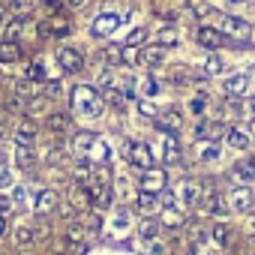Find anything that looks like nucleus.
I'll list each match as a JSON object with an SVG mask.
<instances>
[{
	"instance_id": "1",
	"label": "nucleus",
	"mask_w": 255,
	"mask_h": 255,
	"mask_svg": "<svg viewBox=\"0 0 255 255\" xmlns=\"http://www.w3.org/2000/svg\"><path fill=\"white\" fill-rule=\"evenodd\" d=\"M72 102H75V108L84 111V114H99V108H102V105H99L102 99H99V93H96L93 87H75V90H72Z\"/></svg>"
},
{
	"instance_id": "2",
	"label": "nucleus",
	"mask_w": 255,
	"mask_h": 255,
	"mask_svg": "<svg viewBox=\"0 0 255 255\" xmlns=\"http://www.w3.org/2000/svg\"><path fill=\"white\" fill-rule=\"evenodd\" d=\"M126 159H129L132 165H138V168H153V156H150V147L147 144H141V141H129L126 144Z\"/></svg>"
},
{
	"instance_id": "3",
	"label": "nucleus",
	"mask_w": 255,
	"mask_h": 255,
	"mask_svg": "<svg viewBox=\"0 0 255 255\" xmlns=\"http://www.w3.org/2000/svg\"><path fill=\"white\" fill-rule=\"evenodd\" d=\"M57 60H60L63 72H81V66H84V54H81V48H75V45H63V48L57 51Z\"/></svg>"
},
{
	"instance_id": "4",
	"label": "nucleus",
	"mask_w": 255,
	"mask_h": 255,
	"mask_svg": "<svg viewBox=\"0 0 255 255\" xmlns=\"http://www.w3.org/2000/svg\"><path fill=\"white\" fill-rule=\"evenodd\" d=\"M39 30H42V36H66L72 30V24H69L66 15H48V21Z\"/></svg>"
},
{
	"instance_id": "5",
	"label": "nucleus",
	"mask_w": 255,
	"mask_h": 255,
	"mask_svg": "<svg viewBox=\"0 0 255 255\" xmlns=\"http://www.w3.org/2000/svg\"><path fill=\"white\" fill-rule=\"evenodd\" d=\"M195 39H198V45H204V48H219V45H225V33H222L219 27H198Z\"/></svg>"
},
{
	"instance_id": "6",
	"label": "nucleus",
	"mask_w": 255,
	"mask_h": 255,
	"mask_svg": "<svg viewBox=\"0 0 255 255\" xmlns=\"http://www.w3.org/2000/svg\"><path fill=\"white\" fill-rule=\"evenodd\" d=\"M141 189H144V192L159 195V192L165 189V174H162L159 168H147V171H144V177H141Z\"/></svg>"
},
{
	"instance_id": "7",
	"label": "nucleus",
	"mask_w": 255,
	"mask_h": 255,
	"mask_svg": "<svg viewBox=\"0 0 255 255\" xmlns=\"http://www.w3.org/2000/svg\"><path fill=\"white\" fill-rule=\"evenodd\" d=\"M90 192H93V207H96V210L111 207V201H114L111 183H93V186H90Z\"/></svg>"
},
{
	"instance_id": "8",
	"label": "nucleus",
	"mask_w": 255,
	"mask_h": 255,
	"mask_svg": "<svg viewBox=\"0 0 255 255\" xmlns=\"http://www.w3.org/2000/svg\"><path fill=\"white\" fill-rule=\"evenodd\" d=\"M219 30L222 33H231V36H246L249 33V24L240 21V18H234V15H225V18H219Z\"/></svg>"
},
{
	"instance_id": "9",
	"label": "nucleus",
	"mask_w": 255,
	"mask_h": 255,
	"mask_svg": "<svg viewBox=\"0 0 255 255\" xmlns=\"http://www.w3.org/2000/svg\"><path fill=\"white\" fill-rule=\"evenodd\" d=\"M45 126H48V132H66L69 129V114L66 111H51V114H45Z\"/></svg>"
},
{
	"instance_id": "10",
	"label": "nucleus",
	"mask_w": 255,
	"mask_h": 255,
	"mask_svg": "<svg viewBox=\"0 0 255 255\" xmlns=\"http://www.w3.org/2000/svg\"><path fill=\"white\" fill-rule=\"evenodd\" d=\"M117 24H120V18L111 15V12H105V15H99V18L93 21V36H108Z\"/></svg>"
},
{
	"instance_id": "11",
	"label": "nucleus",
	"mask_w": 255,
	"mask_h": 255,
	"mask_svg": "<svg viewBox=\"0 0 255 255\" xmlns=\"http://www.w3.org/2000/svg\"><path fill=\"white\" fill-rule=\"evenodd\" d=\"M231 207L240 210V213H246V210L252 207V192H249V189H234V192H231Z\"/></svg>"
},
{
	"instance_id": "12",
	"label": "nucleus",
	"mask_w": 255,
	"mask_h": 255,
	"mask_svg": "<svg viewBox=\"0 0 255 255\" xmlns=\"http://www.w3.org/2000/svg\"><path fill=\"white\" fill-rule=\"evenodd\" d=\"M54 204H57V195H54L51 189H42V192L36 195V213H39V216H45L48 210H54Z\"/></svg>"
},
{
	"instance_id": "13",
	"label": "nucleus",
	"mask_w": 255,
	"mask_h": 255,
	"mask_svg": "<svg viewBox=\"0 0 255 255\" xmlns=\"http://www.w3.org/2000/svg\"><path fill=\"white\" fill-rule=\"evenodd\" d=\"M33 243H36V231H33L30 225L15 228V246H18V249H30Z\"/></svg>"
},
{
	"instance_id": "14",
	"label": "nucleus",
	"mask_w": 255,
	"mask_h": 255,
	"mask_svg": "<svg viewBox=\"0 0 255 255\" xmlns=\"http://www.w3.org/2000/svg\"><path fill=\"white\" fill-rule=\"evenodd\" d=\"M33 135H36V126H33L30 120H21V123H18V132H15V138H18V144H21V147H30V141H33Z\"/></svg>"
},
{
	"instance_id": "15",
	"label": "nucleus",
	"mask_w": 255,
	"mask_h": 255,
	"mask_svg": "<svg viewBox=\"0 0 255 255\" xmlns=\"http://www.w3.org/2000/svg\"><path fill=\"white\" fill-rule=\"evenodd\" d=\"M21 57L18 42H0V63H15Z\"/></svg>"
},
{
	"instance_id": "16",
	"label": "nucleus",
	"mask_w": 255,
	"mask_h": 255,
	"mask_svg": "<svg viewBox=\"0 0 255 255\" xmlns=\"http://www.w3.org/2000/svg\"><path fill=\"white\" fill-rule=\"evenodd\" d=\"M234 177H237V180H252V177H255V156L237 162V165H234Z\"/></svg>"
},
{
	"instance_id": "17",
	"label": "nucleus",
	"mask_w": 255,
	"mask_h": 255,
	"mask_svg": "<svg viewBox=\"0 0 255 255\" xmlns=\"http://www.w3.org/2000/svg\"><path fill=\"white\" fill-rule=\"evenodd\" d=\"M219 132H222V123H207L204 120V123L195 126V138H216Z\"/></svg>"
},
{
	"instance_id": "18",
	"label": "nucleus",
	"mask_w": 255,
	"mask_h": 255,
	"mask_svg": "<svg viewBox=\"0 0 255 255\" xmlns=\"http://www.w3.org/2000/svg\"><path fill=\"white\" fill-rule=\"evenodd\" d=\"M138 210H144V213H156V210H159V198H156L153 192H141V195H138Z\"/></svg>"
},
{
	"instance_id": "19",
	"label": "nucleus",
	"mask_w": 255,
	"mask_h": 255,
	"mask_svg": "<svg viewBox=\"0 0 255 255\" xmlns=\"http://www.w3.org/2000/svg\"><path fill=\"white\" fill-rule=\"evenodd\" d=\"M246 84H249L246 75H231V78H225V93H243Z\"/></svg>"
},
{
	"instance_id": "20",
	"label": "nucleus",
	"mask_w": 255,
	"mask_h": 255,
	"mask_svg": "<svg viewBox=\"0 0 255 255\" xmlns=\"http://www.w3.org/2000/svg\"><path fill=\"white\" fill-rule=\"evenodd\" d=\"M228 144H231L234 150H246V147H249V135L240 132V129H228Z\"/></svg>"
},
{
	"instance_id": "21",
	"label": "nucleus",
	"mask_w": 255,
	"mask_h": 255,
	"mask_svg": "<svg viewBox=\"0 0 255 255\" xmlns=\"http://www.w3.org/2000/svg\"><path fill=\"white\" fill-rule=\"evenodd\" d=\"M183 201L192 207V204H201V186L198 183H183Z\"/></svg>"
},
{
	"instance_id": "22",
	"label": "nucleus",
	"mask_w": 255,
	"mask_h": 255,
	"mask_svg": "<svg viewBox=\"0 0 255 255\" xmlns=\"http://www.w3.org/2000/svg\"><path fill=\"white\" fill-rule=\"evenodd\" d=\"M138 231H141V237H144V240H153V237L159 234V222H156V219H141Z\"/></svg>"
},
{
	"instance_id": "23",
	"label": "nucleus",
	"mask_w": 255,
	"mask_h": 255,
	"mask_svg": "<svg viewBox=\"0 0 255 255\" xmlns=\"http://www.w3.org/2000/svg\"><path fill=\"white\" fill-rule=\"evenodd\" d=\"M24 78H30V81H45L42 63H24Z\"/></svg>"
},
{
	"instance_id": "24",
	"label": "nucleus",
	"mask_w": 255,
	"mask_h": 255,
	"mask_svg": "<svg viewBox=\"0 0 255 255\" xmlns=\"http://www.w3.org/2000/svg\"><path fill=\"white\" fill-rule=\"evenodd\" d=\"M144 66H159L162 63V51L159 48H150V51H141V57H138Z\"/></svg>"
},
{
	"instance_id": "25",
	"label": "nucleus",
	"mask_w": 255,
	"mask_h": 255,
	"mask_svg": "<svg viewBox=\"0 0 255 255\" xmlns=\"http://www.w3.org/2000/svg\"><path fill=\"white\" fill-rule=\"evenodd\" d=\"M93 141H96V138H93V135H90V132H78V135H75V138H72V147H75V150H78V153H81V150H87V147H90V144H93Z\"/></svg>"
},
{
	"instance_id": "26",
	"label": "nucleus",
	"mask_w": 255,
	"mask_h": 255,
	"mask_svg": "<svg viewBox=\"0 0 255 255\" xmlns=\"http://www.w3.org/2000/svg\"><path fill=\"white\" fill-rule=\"evenodd\" d=\"M141 42H147V30H144V27H138V30H132L129 36H126V48H135V45H141Z\"/></svg>"
},
{
	"instance_id": "27",
	"label": "nucleus",
	"mask_w": 255,
	"mask_h": 255,
	"mask_svg": "<svg viewBox=\"0 0 255 255\" xmlns=\"http://www.w3.org/2000/svg\"><path fill=\"white\" fill-rule=\"evenodd\" d=\"M177 159H180V147L174 138H168L165 141V162H177Z\"/></svg>"
},
{
	"instance_id": "28",
	"label": "nucleus",
	"mask_w": 255,
	"mask_h": 255,
	"mask_svg": "<svg viewBox=\"0 0 255 255\" xmlns=\"http://www.w3.org/2000/svg\"><path fill=\"white\" fill-rule=\"evenodd\" d=\"M213 240H216L219 246H222V243H228V225H222V222H219V225H213Z\"/></svg>"
},
{
	"instance_id": "29",
	"label": "nucleus",
	"mask_w": 255,
	"mask_h": 255,
	"mask_svg": "<svg viewBox=\"0 0 255 255\" xmlns=\"http://www.w3.org/2000/svg\"><path fill=\"white\" fill-rule=\"evenodd\" d=\"M60 6H63L60 0H42V9H45L48 15H60Z\"/></svg>"
},
{
	"instance_id": "30",
	"label": "nucleus",
	"mask_w": 255,
	"mask_h": 255,
	"mask_svg": "<svg viewBox=\"0 0 255 255\" xmlns=\"http://www.w3.org/2000/svg\"><path fill=\"white\" fill-rule=\"evenodd\" d=\"M216 156H219V144L213 141V144H207V147H204V153H201V159H204V162H210V159H216Z\"/></svg>"
},
{
	"instance_id": "31",
	"label": "nucleus",
	"mask_w": 255,
	"mask_h": 255,
	"mask_svg": "<svg viewBox=\"0 0 255 255\" xmlns=\"http://www.w3.org/2000/svg\"><path fill=\"white\" fill-rule=\"evenodd\" d=\"M18 165H33V150L30 147H21L18 150Z\"/></svg>"
},
{
	"instance_id": "32",
	"label": "nucleus",
	"mask_w": 255,
	"mask_h": 255,
	"mask_svg": "<svg viewBox=\"0 0 255 255\" xmlns=\"http://www.w3.org/2000/svg\"><path fill=\"white\" fill-rule=\"evenodd\" d=\"M15 93L18 96H30L33 93V84L30 81H15Z\"/></svg>"
},
{
	"instance_id": "33",
	"label": "nucleus",
	"mask_w": 255,
	"mask_h": 255,
	"mask_svg": "<svg viewBox=\"0 0 255 255\" xmlns=\"http://www.w3.org/2000/svg\"><path fill=\"white\" fill-rule=\"evenodd\" d=\"M162 219H165V225H171V228H177V225H180V222H183V219H180V213H177V210H168V213H165V216H162Z\"/></svg>"
},
{
	"instance_id": "34",
	"label": "nucleus",
	"mask_w": 255,
	"mask_h": 255,
	"mask_svg": "<svg viewBox=\"0 0 255 255\" xmlns=\"http://www.w3.org/2000/svg\"><path fill=\"white\" fill-rule=\"evenodd\" d=\"M9 210H12V201H9L6 195H0V216H6Z\"/></svg>"
},
{
	"instance_id": "35",
	"label": "nucleus",
	"mask_w": 255,
	"mask_h": 255,
	"mask_svg": "<svg viewBox=\"0 0 255 255\" xmlns=\"http://www.w3.org/2000/svg\"><path fill=\"white\" fill-rule=\"evenodd\" d=\"M219 57H207V72H219Z\"/></svg>"
},
{
	"instance_id": "36",
	"label": "nucleus",
	"mask_w": 255,
	"mask_h": 255,
	"mask_svg": "<svg viewBox=\"0 0 255 255\" xmlns=\"http://www.w3.org/2000/svg\"><path fill=\"white\" fill-rule=\"evenodd\" d=\"M12 12L15 15H27V3H12Z\"/></svg>"
},
{
	"instance_id": "37",
	"label": "nucleus",
	"mask_w": 255,
	"mask_h": 255,
	"mask_svg": "<svg viewBox=\"0 0 255 255\" xmlns=\"http://www.w3.org/2000/svg\"><path fill=\"white\" fill-rule=\"evenodd\" d=\"M192 111H195V114H201V111H204V99H201V96H198V99H192Z\"/></svg>"
},
{
	"instance_id": "38",
	"label": "nucleus",
	"mask_w": 255,
	"mask_h": 255,
	"mask_svg": "<svg viewBox=\"0 0 255 255\" xmlns=\"http://www.w3.org/2000/svg\"><path fill=\"white\" fill-rule=\"evenodd\" d=\"M6 234V216H0V237Z\"/></svg>"
},
{
	"instance_id": "39",
	"label": "nucleus",
	"mask_w": 255,
	"mask_h": 255,
	"mask_svg": "<svg viewBox=\"0 0 255 255\" xmlns=\"http://www.w3.org/2000/svg\"><path fill=\"white\" fill-rule=\"evenodd\" d=\"M6 21V9H0V24H3Z\"/></svg>"
},
{
	"instance_id": "40",
	"label": "nucleus",
	"mask_w": 255,
	"mask_h": 255,
	"mask_svg": "<svg viewBox=\"0 0 255 255\" xmlns=\"http://www.w3.org/2000/svg\"><path fill=\"white\" fill-rule=\"evenodd\" d=\"M249 108H252V111H255V99H252V105H249Z\"/></svg>"
}]
</instances>
